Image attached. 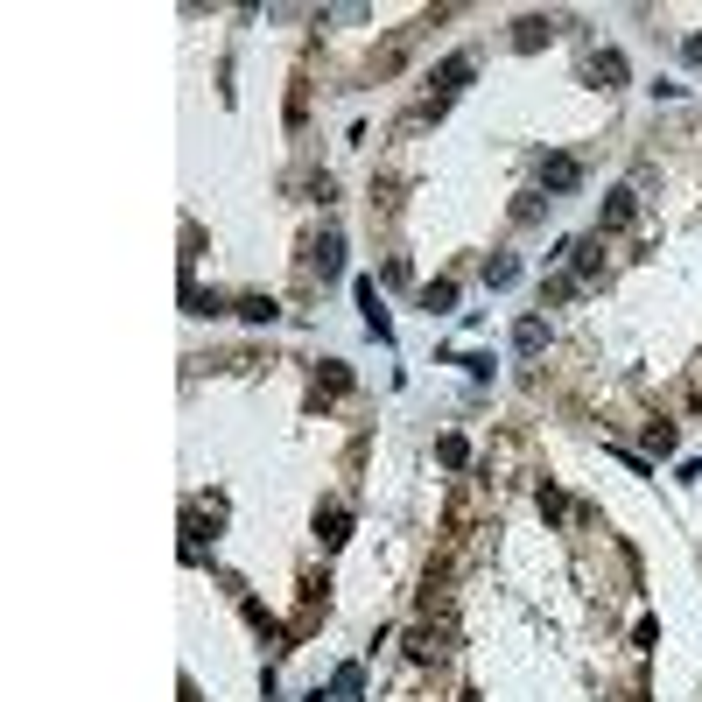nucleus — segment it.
Listing matches in <instances>:
<instances>
[{"label": "nucleus", "instance_id": "obj_1", "mask_svg": "<svg viewBox=\"0 0 702 702\" xmlns=\"http://www.w3.org/2000/svg\"><path fill=\"white\" fill-rule=\"evenodd\" d=\"M471 78H478V57H471V50L443 57V71H436V113H443V106H450V99H457V92H464Z\"/></svg>", "mask_w": 702, "mask_h": 702}, {"label": "nucleus", "instance_id": "obj_2", "mask_svg": "<svg viewBox=\"0 0 702 702\" xmlns=\"http://www.w3.org/2000/svg\"><path fill=\"white\" fill-rule=\"evenodd\" d=\"M632 211H639V204H632V190H625V183H618V190H604V204H597V239H604V232H625V225H632Z\"/></svg>", "mask_w": 702, "mask_h": 702}, {"label": "nucleus", "instance_id": "obj_3", "mask_svg": "<svg viewBox=\"0 0 702 702\" xmlns=\"http://www.w3.org/2000/svg\"><path fill=\"white\" fill-rule=\"evenodd\" d=\"M576 183H583V162H576V155H548V162H541V190H548V197H562V190H576Z\"/></svg>", "mask_w": 702, "mask_h": 702}, {"label": "nucleus", "instance_id": "obj_4", "mask_svg": "<svg viewBox=\"0 0 702 702\" xmlns=\"http://www.w3.org/2000/svg\"><path fill=\"white\" fill-rule=\"evenodd\" d=\"M604 274V239H569V281H597Z\"/></svg>", "mask_w": 702, "mask_h": 702}, {"label": "nucleus", "instance_id": "obj_5", "mask_svg": "<svg viewBox=\"0 0 702 702\" xmlns=\"http://www.w3.org/2000/svg\"><path fill=\"white\" fill-rule=\"evenodd\" d=\"M316 541H323V548H344V541H351V506H323V513H316Z\"/></svg>", "mask_w": 702, "mask_h": 702}, {"label": "nucleus", "instance_id": "obj_6", "mask_svg": "<svg viewBox=\"0 0 702 702\" xmlns=\"http://www.w3.org/2000/svg\"><path fill=\"white\" fill-rule=\"evenodd\" d=\"M359 309H366V330H373L380 344H394V323H387V309H380V288H373V281H359Z\"/></svg>", "mask_w": 702, "mask_h": 702}, {"label": "nucleus", "instance_id": "obj_7", "mask_svg": "<svg viewBox=\"0 0 702 702\" xmlns=\"http://www.w3.org/2000/svg\"><path fill=\"white\" fill-rule=\"evenodd\" d=\"M548 36H555V22H548V15H520V22H513V50H541Z\"/></svg>", "mask_w": 702, "mask_h": 702}, {"label": "nucleus", "instance_id": "obj_8", "mask_svg": "<svg viewBox=\"0 0 702 702\" xmlns=\"http://www.w3.org/2000/svg\"><path fill=\"white\" fill-rule=\"evenodd\" d=\"M541 344H548V323H541V316H520V323H513V351H520V359H534Z\"/></svg>", "mask_w": 702, "mask_h": 702}, {"label": "nucleus", "instance_id": "obj_9", "mask_svg": "<svg viewBox=\"0 0 702 702\" xmlns=\"http://www.w3.org/2000/svg\"><path fill=\"white\" fill-rule=\"evenodd\" d=\"M590 78H597L604 92H611V85H625V57H618V50H597V57H590Z\"/></svg>", "mask_w": 702, "mask_h": 702}, {"label": "nucleus", "instance_id": "obj_10", "mask_svg": "<svg viewBox=\"0 0 702 702\" xmlns=\"http://www.w3.org/2000/svg\"><path fill=\"white\" fill-rule=\"evenodd\" d=\"M316 274H323V281L344 274V232H323V246H316Z\"/></svg>", "mask_w": 702, "mask_h": 702}, {"label": "nucleus", "instance_id": "obj_11", "mask_svg": "<svg viewBox=\"0 0 702 702\" xmlns=\"http://www.w3.org/2000/svg\"><path fill=\"white\" fill-rule=\"evenodd\" d=\"M316 394L330 401V394H351V366L344 359H323V373H316Z\"/></svg>", "mask_w": 702, "mask_h": 702}, {"label": "nucleus", "instance_id": "obj_12", "mask_svg": "<svg viewBox=\"0 0 702 702\" xmlns=\"http://www.w3.org/2000/svg\"><path fill=\"white\" fill-rule=\"evenodd\" d=\"M359 695H366V674L359 667H337L330 674V702H359Z\"/></svg>", "mask_w": 702, "mask_h": 702}, {"label": "nucleus", "instance_id": "obj_13", "mask_svg": "<svg viewBox=\"0 0 702 702\" xmlns=\"http://www.w3.org/2000/svg\"><path fill=\"white\" fill-rule=\"evenodd\" d=\"M513 281H520V260L513 253H492L485 260V288H513Z\"/></svg>", "mask_w": 702, "mask_h": 702}, {"label": "nucleus", "instance_id": "obj_14", "mask_svg": "<svg viewBox=\"0 0 702 702\" xmlns=\"http://www.w3.org/2000/svg\"><path fill=\"white\" fill-rule=\"evenodd\" d=\"M422 309H429V316H450V309H457V281H429V288H422Z\"/></svg>", "mask_w": 702, "mask_h": 702}, {"label": "nucleus", "instance_id": "obj_15", "mask_svg": "<svg viewBox=\"0 0 702 702\" xmlns=\"http://www.w3.org/2000/svg\"><path fill=\"white\" fill-rule=\"evenodd\" d=\"M232 309H239L246 323H274V316H281V302H274V295H239Z\"/></svg>", "mask_w": 702, "mask_h": 702}, {"label": "nucleus", "instance_id": "obj_16", "mask_svg": "<svg viewBox=\"0 0 702 702\" xmlns=\"http://www.w3.org/2000/svg\"><path fill=\"white\" fill-rule=\"evenodd\" d=\"M674 443H681L674 422H646V450H653V457H674Z\"/></svg>", "mask_w": 702, "mask_h": 702}, {"label": "nucleus", "instance_id": "obj_17", "mask_svg": "<svg viewBox=\"0 0 702 702\" xmlns=\"http://www.w3.org/2000/svg\"><path fill=\"white\" fill-rule=\"evenodd\" d=\"M436 457H443L450 471H464V464H471V443H464V436H443V443H436Z\"/></svg>", "mask_w": 702, "mask_h": 702}, {"label": "nucleus", "instance_id": "obj_18", "mask_svg": "<svg viewBox=\"0 0 702 702\" xmlns=\"http://www.w3.org/2000/svg\"><path fill=\"white\" fill-rule=\"evenodd\" d=\"M541 513H548V520H569V499H562L555 485H541Z\"/></svg>", "mask_w": 702, "mask_h": 702}, {"label": "nucleus", "instance_id": "obj_19", "mask_svg": "<svg viewBox=\"0 0 702 702\" xmlns=\"http://www.w3.org/2000/svg\"><path fill=\"white\" fill-rule=\"evenodd\" d=\"M681 57H688V64L702 71V36H688V43H681Z\"/></svg>", "mask_w": 702, "mask_h": 702}]
</instances>
